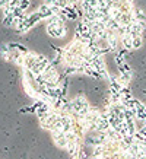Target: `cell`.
<instances>
[{
  "instance_id": "obj_2",
  "label": "cell",
  "mask_w": 146,
  "mask_h": 159,
  "mask_svg": "<svg viewBox=\"0 0 146 159\" xmlns=\"http://www.w3.org/2000/svg\"><path fill=\"white\" fill-rule=\"evenodd\" d=\"M145 93H146V92H145Z\"/></svg>"
},
{
  "instance_id": "obj_1",
  "label": "cell",
  "mask_w": 146,
  "mask_h": 159,
  "mask_svg": "<svg viewBox=\"0 0 146 159\" xmlns=\"http://www.w3.org/2000/svg\"><path fill=\"white\" fill-rule=\"evenodd\" d=\"M142 45V37H133V48H139Z\"/></svg>"
}]
</instances>
